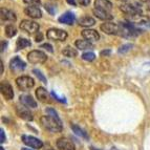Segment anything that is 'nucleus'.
<instances>
[{"label": "nucleus", "instance_id": "1", "mask_svg": "<svg viewBox=\"0 0 150 150\" xmlns=\"http://www.w3.org/2000/svg\"><path fill=\"white\" fill-rule=\"evenodd\" d=\"M40 123L42 127L47 130V131H50V132L58 133L61 132L63 129L62 122H61L58 113L53 108H47L46 109V115L41 117Z\"/></svg>", "mask_w": 150, "mask_h": 150}, {"label": "nucleus", "instance_id": "2", "mask_svg": "<svg viewBox=\"0 0 150 150\" xmlns=\"http://www.w3.org/2000/svg\"><path fill=\"white\" fill-rule=\"evenodd\" d=\"M46 60H47V56L42 50H35L28 54V61L32 64H43Z\"/></svg>", "mask_w": 150, "mask_h": 150}, {"label": "nucleus", "instance_id": "3", "mask_svg": "<svg viewBox=\"0 0 150 150\" xmlns=\"http://www.w3.org/2000/svg\"><path fill=\"white\" fill-rule=\"evenodd\" d=\"M16 84H17V87L20 90L26 91V90L34 87L35 81L30 76H21V77L16 79Z\"/></svg>", "mask_w": 150, "mask_h": 150}, {"label": "nucleus", "instance_id": "4", "mask_svg": "<svg viewBox=\"0 0 150 150\" xmlns=\"http://www.w3.org/2000/svg\"><path fill=\"white\" fill-rule=\"evenodd\" d=\"M46 37L53 41H65L67 38V33L60 28H50L46 32Z\"/></svg>", "mask_w": 150, "mask_h": 150}, {"label": "nucleus", "instance_id": "5", "mask_svg": "<svg viewBox=\"0 0 150 150\" xmlns=\"http://www.w3.org/2000/svg\"><path fill=\"white\" fill-rule=\"evenodd\" d=\"M101 30L104 32L107 35H120L121 36V30H122V26L121 24L113 22H105L101 24L100 26Z\"/></svg>", "mask_w": 150, "mask_h": 150}, {"label": "nucleus", "instance_id": "6", "mask_svg": "<svg viewBox=\"0 0 150 150\" xmlns=\"http://www.w3.org/2000/svg\"><path fill=\"white\" fill-rule=\"evenodd\" d=\"M21 141L24 143L25 145L28 146L30 148H34V149H41L43 147V142L39 140L38 138H35L33 135L23 134L21 137Z\"/></svg>", "mask_w": 150, "mask_h": 150}, {"label": "nucleus", "instance_id": "7", "mask_svg": "<svg viewBox=\"0 0 150 150\" xmlns=\"http://www.w3.org/2000/svg\"><path fill=\"white\" fill-rule=\"evenodd\" d=\"M19 28L24 32L28 33V34H35V33H39V28L40 25L37 22L32 20H22L19 25Z\"/></svg>", "mask_w": 150, "mask_h": 150}, {"label": "nucleus", "instance_id": "8", "mask_svg": "<svg viewBox=\"0 0 150 150\" xmlns=\"http://www.w3.org/2000/svg\"><path fill=\"white\" fill-rule=\"evenodd\" d=\"M0 90H1V95L5 100H12L14 98V90L10 83L6 81H2L0 84Z\"/></svg>", "mask_w": 150, "mask_h": 150}, {"label": "nucleus", "instance_id": "9", "mask_svg": "<svg viewBox=\"0 0 150 150\" xmlns=\"http://www.w3.org/2000/svg\"><path fill=\"white\" fill-rule=\"evenodd\" d=\"M120 10L123 13H125L129 16L138 15V14H142L141 8L137 6L135 4H131V3H123L120 5Z\"/></svg>", "mask_w": 150, "mask_h": 150}, {"label": "nucleus", "instance_id": "10", "mask_svg": "<svg viewBox=\"0 0 150 150\" xmlns=\"http://www.w3.org/2000/svg\"><path fill=\"white\" fill-rule=\"evenodd\" d=\"M26 67V64H25L24 61H22L19 57L13 58L10 62V68L12 71L14 73H18V71H22Z\"/></svg>", "mask_w": 150, "mask_h": 150}, {"label": "nucleus", "instance_id": "11", "mask_svg": "<svg viewBox=\"0 0 150 150\" xmlns=\"http://www.w3.org/2000/svg\"><path fill=\"white\" fill-rule=\"evenodd\" d=\"M24 14L33 19H40L42 17V12L37 5H28L24 8Z\"/></svg>", "mask_w": 150, "mask_h": 150}, {"label": "nucleus", "instance_id": "12", "mask_svg": "<svg viewBox=\"0 0 150 150\" xmlns=\"http://www.w3.org/2000/svg\"><path fill=\"white\" fill-rule=\"evenodd\" d=\"M57 148L59 150H76L75 144L66 138H60L57 140Z\"/></svg>", "mask_w": 150, "mask_h": 150}, {"label": "nucleus", "instance_id": "13", "mask_svg": "<svg viewBox=\"0 0 150 150\" xmlns=\"http://www.w3.org/2000/svg\"><path fill=\"white\" fill-rule=\"evenodd\" d=\"M16 113H17V115L19 118L23 119L25 121L33 120V113L25 106H16Z\"/></svg>", "mask_w": 150, "mask_h": 150}, {"label": "nucleus", "instance_id": "14", "mask_svg": "<svg viewBox=\"0 0 150 150\" xmlns=\"http://www.w3.org/2000/svg\"><path fill=\"white\" fill-rule=\"evenodd\" d=\"M82 37L85 39V40L89 41V42H96L100 39V35L99 33L97 32L96 30H82Z\"/></svg>", "mask_w": 150, "mask_h": 150}, {"label": "nucleus", "instance_id": "15", "mask_svg": "<svg viewBox=\"0 0 150 150\" xmlns=\"http://www.w3.org/2000/svg\"><path fill=\"white\" fill-rule=\"evenodd\" d=\"M93 15L98 18V19H100V20L103 21H109V20H112L113 16L110 14L109 12L107 11H104V10H100V8H93Z\"/></svg>", "mask_w": 150, "mask_h": 150}, {"label": "nucleus", "instance_id": "16", "mask_svg": "<svg viewBox=\"0 0 150 150\" xmlns=\"http://www.w3.org/2000/svg\"><path fill=\"white\" fill-rule=\"evenodd\" d=\"M21 104L23 106L28 108H36L37 107V102L35 101V99H33V97L30 95H22L19 98Z\"/></svg>", "mask_w": 150, "mask_h": 150}, {"label": "nucleus", "instance_id": "17", "mask_svg": "<svg viewBox=\"0 0 150 150\" xmlns=\"http://www.w3.org/2000/svg\"><path fill=\"white\" fill-rule=\"evenodd\" d=\"M58 20L60 23L63 24H67V25H73L76 21V16L74 13L71 12H66L64 13L63 15H61L60 17L58 18Z\"/></svg>", "mask_w": 150, "mask_h": 150}, {"label": "nucleus", "instance_id": "18", "mask_svg": "<svg viewBox=\"0 0 150 150\" xmlns=\"http://www.w3.org/2000/svg\"><path fill=\"white\" fill-rule=\"evenodd\" d=\"M16 19H17L16 14L13 11L8 10V8H1V20L2 21L14 22V21H16Z\"/></svg>", "mask_w": 150, "mask_h": 150}, {"label": "nucleus", "instance_id": "19", "mask_svg": "<svg viewBox=\"0 0 150 150\" xmlns=\"http://www.w3.org/2000/svg\"><path fill=\"white\" fill-rule=\"evenodd\" d=\"M76 47L80 50H93V45L91 44V42L85 40V39H78L75 42Z\"/></svg>", "mask_w": 150, "mask_h": 150}, {"label": "nucleus", "instance_id": "20", "mask_svg": "<svg viewBox=\"0 0 150 150\" xmlns=\"http://www.w3.org/2000/svg\"><path fill=\"white\" fill-rule=\"evenodd\" d=\"M36 97H37L38 100L42 103L50 102V97H48L47 91L43 87H38L37 89H36Z\"/></svg>", "mask_w": 150, "mask_h": 150}, {"label": "nucleus", "instance_id": "21", "mask_svg": "<svg viewBox=\"0 0 150 150\" xmlns=\"http://www.w3.org/2000/svg\"><path fill=\"white\" fill-rule=\"evenodd\" d=\"M95 8H100V10H104L110 12L112 8V3L110 2L109 0H96L95 1Z\"/></svg>", "mask_w": 150, "mask_h": 150}, {"label": "nucleus", "instance_id": "22", "mask_svg": "<svg viewBox=\"0 0 150 150\" xmlns=\"http://www.w3.org/2000/svg\"><path fill=\"white\" fill-rule=\"evenodd\" d=\"M78 24L80 26H83V28H90V26L96 24V20L93 17H89V16H83V17L79 18Z\"/></svg>", "mask_w": 150, "mask_h": 150}, {"label": "nucleus", "instance_id": "23", "mask_svg": "<svg viewBox=\"0 0 150 150\" xmlns=\"http://www.w3.org/2000/svg\"><path fill=\"white\" fill-rule=\"evenodd\" d=\"M30 45H32V43H30V41L28 39H26V38H19L17 42H16V50H23V48L28 47Z\"/></svg>", "mask_w": 150, "mask_h": 150}, {"label": "nucleus", "instance_id": "24", "mask_svg": "<svg viewBox=\"0 0 150 150\" xmlns=\"http://www.w3.org/2000/svg\"><path fill=\"white\" fill-rule=\"evenodd\" d=\"M148 19L147 17H145V16L143 15V14H138V15H133V16H130L129 17V21H131V22L133 23H146L148 22Z\"/></svg>", "mask_w": 150, "mask_h": 150}, {"label": "nucleus", "instance_id": "25", "mask_svg": "<svg viewBox=\"0 0 150 150\" xmlns=\"http://www.w3.org/2000/svg\"><path fill=\"white\" fill-rule=\"evenodd\" d=\"M5 36L8 38H13L14 36L17 35V28L14 24H8L4 28Z\"/></svg>", "mask_w": 150, "mask_h": 150}, {"label": "nucleus", "instance_id": "26", "mask_svg": "<svg viewBox=\"0 0 150 150\" xmlns=\"http://www.w3.org/2000/svg\"><path fill=\"white\" fill-rule=\"evenodd\" d=\"M62 54L65 56V57L68 58H74L78 56V50L76 48L71 47V46H66L64 50H62Z\"/></svg>", "mask_w": 150, "mask_h": 150}, {"label": "nucleus", "instance_id": "27", "mask_svg": "<svg viewBox=\"0 0 150 150\" xmlns=\"http://www.w3.org/2000/svg\"><path fill=\"white\" fill-rule=\"evenodd\" d=\"M70 127H71V129H73L74 132H75L77 135H79L80 138L85 139V140H88V135L86 134L85 131L81 129V128L79 127V126H77V125H75V124H73V125H70Z\"/></svg>", "mask_w": 150, "mask_h": 150}, {"label": "nucleus", "instance_id": "28", "mask_svg": "<svg viewBox=\"0 0 150 150\" xmlns=\"http://www.w3.org/2000/svg\"><path fill=\"white\" fill-rule=\"evenodd\" d=\"M82 59L85 61H88V62H90V61H93L96 59V55L93 53V52H86V53L82 54Z\"/></svg>", "mask_w": 150, "mask_h": 150}, {"label": "nucleus", "instance_id": "29", "mask_svg": "<svg viewBox=\"0 0 150 150\" xmlns=\"http://www.w3.org/2000/svg\"><path fill=\"white\" fill-rule=\"evenodd\" d=\"M131 47H132L131 44H124L119 48L118 52H119V54H125V53H127V52H129V50H131Z\"/></svg>", "mask_w": 150, "mask_h": 150}, {"label": "nucleus", "instance_id": "30", "mask_svg": "<svg viewBox=\"0 0 150 150\" xmlns=\"http://www.w3.org/2000/svg\"><path fill=\"white\" fill-rule=\"evenodd\" d=\"M33 73L35 74L36 76H37V78L39 79V80L41 81V82H43V83H46V78L43 76V74L41 73L40 70H38V69H34L33 70Z\"/></svg>", "mask_w": 150, "mask_h": 150}, {"label": "nucleus", "instance_id": "31", "mask_svg": "<svg viewBox=\"0 0 150 150\" xmlns=\"http://www.w3.org/2000/svg\"><path fill=\"white\" fill-rule=\"evenodd\" d=\"M23 2L28 5H39L41 3V0H23Z\"/></svg>", "mask_w": 150, "mask_h": 150}, {"label": "nucleus", "instance_id": "32", "mask_svg": "<svg viewBox=\"0 0 150 150\" xmlns=\"http://www.w3.org/2000/svg\"><path fill=\"white\" fill-rule=\"evenodd\" d=\"M41 48H44V50H46L47 52H50V53H53L54 50H53V46L50 44H48V43H44V44L41 45Z\"/></svg>", "mask_w": 150, "mask_h": 150}, {"label": "nucleus", "instance_id": "33", "mask_svg": "<svg viewBox=\"0 0 150 150\" xmlns=\"http://www.w3.org/2000/svg\"><path fill=\"white\" fill-rule=\"evenodd\" d=\"M5 141H6V137H5L4 130H3V128H1V129H0V143L3 144Z\"/></svg>", "mask_w": 150, "mask_h": 150}, {"label": "nucleus", "instance_id": "34", "mask_svg": "<svg viewBox=\"0 0 150 150\" xmlns=\"http://www.w3.org/2000/svg\"><path fill=\"white\" fill-rule=\"evenodd\" d=\"M52 96H53V97L55 98V99H56V100H57V101H59V102H62V103H65V102H66V101H65L64 98L59 97V96H58L57 93H55V91H52Z\"/></svg>", "mask_w": 150, "mask_h": 150}, {"label": "nucleus", "instance_id": "35", "mask_svg": "<svg viewBox=\"0 0 150 150\" xmlns=\"http://www.w3.org/2000/svg\"><path fill=\"white\" fill-rule=\"evenodd\" d=\"M42 39H43V35L41 34L40 32H39V33H38V35H36L35 41H36V42H41V41H42Z\"/></svg>", "mask_w": 150, "mask_h": 150}, {"label": "nucleus", "instance_id": "36", "mask_svg": "<svg viewBox=\"0 0 150 150\" xmlns=\"http://www.w3.org/2000/svg\"><path fill=\"white\" fill-rule=\"evenodd\" d=\"M100 55L103 56V57H104V56H108V55H110V50H102V52L100 53Z\"/></svg>", "mask_w": 150, "mask_h": 150}, {"label": "nucleus", "instance_id": "37", "mask_svg": "<svg viewBox=\"0 0 150 150\" xmlns=\"http://www.w3.org/2000/svg\"><path fill=\"white\" fill-rule=\"evenodd\" d=\"M52 6H50V5H48V4H45V10H47L48 12H50V14H54V13H55V11L54 10H52Z\"/></svg>", "mask_w": 150, "mask_h": 150}, {"label": "nucleus", "instance_id": "38", "mask_svg": "<svg viewBox=\"0 0 150 150\" xmlns=\"http://www.w3.org/2000/svg\"><path fill=\"white\" fill-rule=\"evenodd\" d=\"M67 1V3H69V4H71V5H77V2H76V0H66Z\"/></svg>", "mask_w": 150, "mask_h": 150}, {"label": "nucleus", "instance_id": "39", "mask_svg": "<svg viewBox=\"0 0 150 150\" xmlns=\"http://www.w3.org/2000/svg\"><path fill=\"white\" fill-rule=\"evenodd\" d=\"M5 46H6V43L2 41V42H1V52H3V50H5Z\"/></svg>", "mask_w": 150, "mask_h": 150}, {"label": "nucleus", "instance_id": "40", "mask_svg": "<svg viewBox=\"0 0 150 150\" xmlns=\"http://www.w3.org/2000/svg\"><path fill=\"white\" fill-rule=\"evenodd\" d=\"M45 150H55V149H53V148L50 147V146H46V148H45Z\"/></svg>", "mask_w": 150, "mask_h": 150}, {"label": "nucleus", "instance_id": "41", "mask_svg": "<svg viewBox=\"0 0 150 150\" xmlns=\"http://www.w3.org/2000/svg\"><path fill=\"white\" fill-rule=\"evenodd\" d=\"M90 150H102V149H99V148H95V147H90Z\"/></svg>", "mask_w": 150, "mask_h": 150}, {"label": "nucleus", "instance_id": "42", "mask_svg": "<svg viewBox=\"0 0 150 150\" xmlns=\"http://www.w3.org/2000/svg\"><path fill=\"white\" fill-rule=\"evenodd\" d=\"M1 74H3V63L1 61Z\"/></svg>", "mask_w": 150, "mask_h": 150}, {"label": "nucleus", "instance_id": "43", "mask_svg": "<svg viewBox=\"0 0 150 150\" xmlns=\"http://www.w3.org/2000/svg\"><path fill=\"white\" fill-rule=\"evenodd\" d=\"M21 150H32V149H30V148H21Z\"/></svg>", "mask_w": 150, "mask_h": 150}, {"label": "nucleus", "instance_id": "44", "mask_svg": "<svg viewBox=\"0 0 150 150\" xmlns=\"http://www.w3.org/2000/svg\"><path fill=\"white\" fill-rule=\"evenodd\" d=\"M148 10L150 11V3H149V4H148Z\"/></svg>", "mask_w": 150, "mask_h": 150}, {"label": "nucleus", "instance_id": "45", "mask_svg": "<svg viewBox=\"0 0 150 150\" xmlns=\"http://www.w3.org/2000/svg\"><path fill=\"white\" fill-rule=\"evenodd\" d=\"M0 150H4V148H3V147H0Z\"/></svg>", "mask_w": 150, "mask_h": 150}]
</instances>
